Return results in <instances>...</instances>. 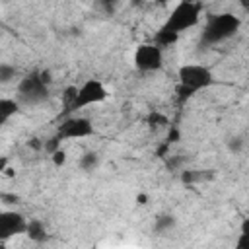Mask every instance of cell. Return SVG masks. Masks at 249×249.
Returning <instances> with one entry per match:
<instances>
[{"label": "cell", "instance_id": "obj_1", "mask_svg": "<svg viewBox=\"0 0 249 249\" xmlns=\"http://www.w3.org/2000/svg\"><path fill=\"white\" fill-rule=\"evenodd\" d=\"M177 80H179V101H185L191 95L198 93L200 89H208L214 84V74L204 64L187 62L179 66Z\"/></svg>", "mask_w": 249, "mask_h": 249}, {"label": "cell", "instance_id": "obj_2", "mask_svg": "<svg viewBox=\"0 0 249 249\" xmlns=\"http://www.w3.org/2000/svg\"><path fill=\"white\" fill-rule=\"evenodd\" d=\"M241 27V19L230 12L214 14L206 19L202 27V43L206 45H220L228 39H231Z\"/></svg>", "mask_w": 249, "mask_h": 249}, {"label": "cell", "instance_id": "obj_3", "mask_svg": "<svg viewBox=\"0 0 249 249\" xmlns=\"http://www.w3.org/2000/svg\"><path fill=\"white\" fill-rule=\"evenodd\" d=\"M200 14H202V8L196 0H179L173 6V10L169 12V16L161 27L175 35H181L183 31L198 25Z\"/></svg>", "mask_w": 249, "mask_h": 249}, {"label": "cell", "instance_id": "obj_4", "mask_svg": "<svg viewBox=\"0 0 249 249\" xmlns=\"http://www.w3.org/2000/svg\"><path fill=\"white\" fill-rule=\"evenodd\" d=\"M51 97V88L49 84L43 82L39 70L25 74L23 78L18 80V95L16 99L19 101V105H27V107H37L47 103Z\"/></svg>", "mask_w": 249, "mask_h": 249}, {"label": "cell", "instance_id": "obj_5", "mask_svg": "<svg viewBox=\"0 0 249 249\" xmlns=\"http://www.w3.org/2000/svg\"><path fill=\"white\" fill-rule=\"evenodd\" d=\"M107 97H109V89L105 88V84L101 80L89 78L84 84L76 86V93H74V99H72L68 109L70 111H80V109H86V107H91V105H99Z\"/></svg>", "mask_w": 249, "mask_h": 249}, {"label": "cell", "instance_id": "obj_6", "mask_svg": "<svg viewBox=\"0 0 249 249\" xmlns=\"http://www.w3.org/2000/svg\"><path fill=\"white\" fill-rule=\"evenodd\" d=\"M93 134H95L93 123L82 115L66 117L56 128V136L60 140H82V138H89Z\"/></svg>", "mask_w": 249, "mask_h": 249}, {"label": "cell", "instance_id": "obj_7", "mask_svg": "<svg viewBox=\"0 0 249 249\" xmlns=\"http://www.w3.org/2000/svg\"><path fill=\"white\" fill-rule=\"evenodd\" d=\"M134 66L138 72H156L163 66V51L156 43H142L134 51Z\"/></svg>", "mask_w": 249, "mask_h": 249}, {"label": "cell", "instance_id": "obj_8", "mask_svg": "<svg viewBox=\"0 0 249 249\" xmlns=\"http://www.w3.org/2000/svg\"><path fill=\"white\" fill-rule=\"evenodd\" d=\"M27 218L18 210H0V241L25 233Z\"/></svg>", "mask_w": 249, "mask_h": 249}, {"label": "cell", "instance_id": "obj_9", "mask_svg": "<svg viewBox=\"0 0 249 249\" xmlns=\"http://www.w3.org/2000/svg\"><path fill=\"white\" fill-rule=\"evenodd\" d=\"M25 235H27L31 241H35V243H45V241H47V237H49L45 222H43V220H37V218H33V220H27Z\"/></svg>", "mask_w": 249, "mask_h": 249}, {"label": "cell", "instance_id": "obj_10", "mask_svg": "<svg viewBox=\"0 0 249 249\" xmlns=\"http://www.w3.org/2000/svg\"><path fill=\"white\" fill-rule=\"evenodd\" d=\"M19 101L14 97H0V128L19 113Z\"/></svg>", "mask_w": 249, "mask_h": 249}, {"label": "cell", "instance_id": "obj_11", "mask_svg": "<svg viewBox=\"0 0 249 249\" xmlns=\"http://www.w3.org/2000/svg\"><path fill=\"white\" fill-rule=\"evenodd\" d=\"M175 226H177V218H175L173 214H169V212H163V214L156 216L152 230H154L156 233H160V235H165V233H169Z\"/></svg>", "mask_w": 249, "mask_h": 249}, {"label": "cell", "instance_id": "obj_12", "mask_svg": "<svg viewBox=\"0 0 249 249\" xmlns=\"http://www.w3.org/2000/svg\"><path fill=\"white\" fill-rule=\"evenodd\" d=\"M214 173L210 169H183L181 171V183L185 185H195L198 181H204V179H212Z\"/></svg>", "mask_w": 249, "mask_h": 249}, {"label": "cell", "instance_id": "obj_13", "mask_svg": "<svg viewBox=\"0 0 249 249\" xmlns=\"http://www.w3.org/2000/svg\"><path fill=\"white\" fill-rule=\"evenodd\" d=\"M78 165H80L82 171H93V169H97L99 167V154L93 152V150L84 152L80 156V160H78Z\"/></svg>", "mask_w": 249, "mask_h": 249}, {"label": "cell", "instance_id": "obj_14", "mask_svg": "<svg viewBox=\"0 0 249 249\" xmlns=\"http://www.w3.org/2000/svg\"><path fill=\"white\" fill-rule=\"evenodd\" d=\"M18 68L10 62H0V84H10L18 80Z\"/></svg>", "mask_w": 249, "mask_h": 249}, {"label": "cell", "instance_id": "obj_15", "mask_svg": "<svg viewBox=\"0 0 249 249\" xmlns=\"http://www.w3.org/2000/svg\"><path fill=\"white\" fill-rule=\"evenodd\" d=\"M146 124L152 126V128H160V126L169 124V121H167V117H165L163 113H160V111H150L148 117H146Z\"/></svg>", "mask_w": 249, "mask_h": 249}, {"label": "cell", "instance_id": "obj_16", "mask_svg": "<svg viewBox=\"0 0 249 249\" xmlns=\"http://www.w3.org/2000/svg\"><path fill=\"white\" fill-rule=\"evenodd\" d=\"M226 146H228V150L231 154H241L245 150V136L243 134H233V136L228 138Z\"/></svg>", "mask_w": 249, "mask_h": 249}, {"label": "cell", "instance_id": "obj_17", "mask_svg": "<svg viewBox=\"0 0 249 249\" xmlns=\"http://www.w3.org/2000/svg\"><path fill=\"white\" fill-rule=\"evenodd\" d=\"M51 156V161H53V165L54 167H62L64 163H66V152L62 150V148H58V150H54L53 154H49Z\"/></svg>", "mask_w": 249, "mask_h": 249}, {"label": "cell", "instance_id": "obj_18", "mask_svg": "<svg viewBox=\"0 0 249 249\" xmlns=\"http://www.w3.org/2000/svg\"><path fill=\"white\" fill-rule=\"evenodd\" d=\"M0 200L4 202V204H8V206H14V204H19V195H16V193H0Z\"/></svg>", "mask_w": 249, "mask_h": 249}, {"label": "cell", "instance_id": "obj_19", "mask_svg": "<svg viewBox=\"0 0 249 249\" xmlns=\"http://www.w3.org/2000/svg\"><path fill=\"white\" fill-rule=\"evenodd\" d=\"M99 4L105 8V12L113 14L117 10V6H119V0H99Z\"/></svg>", "mask_w": 249, "mask_h": 249}, {"label": "cell", "instance_id": "obj_20", "mask_svg": "<svg viewBox=\"0 0 249 249\" xmlns=\"http://www.w3.org/2000/svg\"><path fill=\"white\" fill-rule=\"evenodd\" d=\"M179 136H181V132L177 130V128H171L169 130V134H167V142L171 144V142H177L179 140Z\"/></svg>", "mask_w": 249, "mask_h": 249}, {"label": "cell", "instance_id": "obj_21", "mask_svg": "<svg viewBox=\"0 0 249 249\" xmlns=\"http://www.w3.org/2000/svg\"><path fill=\"white\" fill-rule=\"evenodd\" d=\"M27 146L33 148V150H41V148H43V142H41L39 138H31V140L27 142Z\"/></svg>", "mask_w": 249, "mask_h": 249}, {"label": "cell", "instance_id": "obj_22", "mask_svg": "<svg viewBox=\"0 0 249 249\" xmlns=\"http://www.w3.org/2000/svg\"><path fill=\"white\" fill-rule=\"evenodd\" d=\"M10 165V158L8 156H0V173Z\"/></svg>", "mask_w": 249, "mask_h": 249}, {"label": "cell", "instance_id": "obj_23", "mask_svg": "<svg viewBox=\"0 0 249 249\" xmlns=\"http://www.w3.org/2000/svg\"><path fill=\"white\" fill-rule=\"evenodd\" d=\"M136 202H138V204H146V202H148V195H144V193L138 195V196H136Z\"/></svg>", "mask_w": 249, "mask_h": 249}, {"label": "cell", "instance_id": "obj_24", "mask_svg": "<svg viewBox=\"0 0 249 249\" xmlns=\"http://www.w3.org/2000/svg\"><path fill=\"white\" fill-rule=\"evenodd\" d=\"M239 4H241L243 8H247V6H249V0H239Z\"/></svg>", "mask_w": 249, "mask_h": 249}]
</instances>
